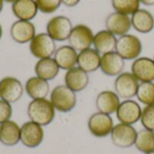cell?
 I'll use <instances>...</instances> for the list:
<instances>
[{
  "mask_svg": "<svg viewBox=\"0 0 154 154\" xmlns=\"http://www.w3.org/2000/svg\"><path fill=\"white\" fill-rule=\"evenodd\" d=\"M55 112L56 109L47 98L32 99L27 106V115L30 121L42 127L50 125L54 120Z\"/></svg>",
  "mask_w": 154,
  "mask_h": 154,
  "instance_id": "1",
  "label": "cell"
},
{
  "mask_svg": "<svg viewBox=\"0 0 154 154\" xmlns=\"http://www.w3.org/2000/svg\"><path fill=\"white\" fill-rule=\"evenodd\" d=\"M50 101L57 111L68 113L75 108L77 105V95L67 86L59 85L51 90Z\"/></svg>",
  "mask_w": 154,
  "mask_h": 154,
  "instance_id": "2",
  "label": "cell"
},
{
  "mask_svg": "<svg viewBox=\"0 0 154 154\" xmlns=\"http://www.w3.org/2000/svg\"><path fill=\"white\" fill-rule=\"evenodd\" d=\"M116 51L125 60H134L143 51V43L136 35L127 33L117 39Z\"/></svg>",
  "mask_w": 154,
  "mask_h": 154,
  "instance_id": "3",
  "label": "cell"
},
{
  "mask_svg": "<svg viewBox=\"0 0 154 154\" xmlns=\"http://www.w3.org/2000/svg\"><path fill=\"white\" fill-rule=\"evenodd\" d=\"M29 49L32 55L38 60L51 58L57 50L55 41L47 32L36 34L30 42Z\"/></svg>",
  "mask_w": 154,
  "mask_h": 154,
  "instance_id": "4",
  "label": "cell"
},
{
  "mask_svg": "<svg viewBox=\"0 0 154 154\" xmlns=\"http://www.w3.org/2000/svg\"><path fill=\"white\" fill-rule=\"evenodd\" d=\"M71 20L64 15H57L51 18L46 25V32L55 42H64L69 39L72 31Z\"/></svg>",
  "mask_w": 154,
  "mask_h": 154,
  "instance_id": "5",
  "label": "cell"
},
{
  "mask_svg": "<svg viewBox=\"0 0 154 154\" xmlns=\"http://www.w3.org/2000/svg\"><path fill=\"white\" fill-rule=\"evenodd\" d=\"M114 126L111 116L101 112L94 113L88 121V128L90 134L97 138H104L110 135Z\"/></svg>",
  "mask_w": 154,
  "mask_h": 154,
  "instance_id": "6",
  "label": "cell"
},
{
  "mask_svg": "<svg viewBox=\"0 0 154 154\" xmlns=\"http://www.w3.org/2000/svg\"><path fill=\"white\" fill-rule=\"evenodd\" d=\"M94 33L91 28L83 23H79L73 26L72 31L69 36V43L77 51L91 48L93 45Z\"/></svg>",
  "mask_w": 154,
  "mask_h": 154,
  "instance_id": "7",
  "label": "cell"
},
{
  "mask_svg": "<svg viewBox=\"0 0 154 154\" xmlns=\"http://www.w3.org/2000/svg\"><path fill=\"white\" fill-rule=\"evenodd\" d=\"M139 85L140 82L132 74V72H122L115 80V92L124 100L132 99L134 97H136Z\"/></svg>",
  "mask_w": 154,
  "mask_h": 154,
  "instance_id": "8",
  "label": "cell"
},
{
  "mask_svg": "<svg viewBox=\"0 0 154 154\" xmlns=\"http://www.w3.org/2000/svg\"><path fill=\"white\" fill-rule=\"evenodd\" d=\"M137 133L138 132L133 125L119 123L114 126L110 136L112 143L116 147L127 149L134 145Z\"/></svg>",
  "mask_w": 154,
  "mask_h": 154,
  "instance_id": "9",
  "label": "cell"
},
{
  "mask_svg": "<svg viewBox=\"0 0 154 154\" xmlns=\"http://www.w3.org/2000/svg\"><path fill=\"white\" fill-rule=\"evenodd\" d=\"M44 139V131L42 125L28 121L21 126L20 142L27 148H36Z\"/></svg>",
  "mask_w": 154,
  "mask_h": 154,
  "instance_id": "10",
  "label": "cell"
},
{
  "mask_svg": "<svg viewBox=\"0 0 154 154\" xmlns=\"http://www.w3.org/2000/svg\"><path fill=\"white\" fill-rule=\"evenodd\" d=\"M24 87L19 79L14 77H5L0 79V99L10 104L16 103L23 94Z\"/></svg>",
  "mask_w": 154,
  "mask_h": 154,
  "instance_id": "11",
  "label": "cell"
},
{
  "mask_svg": "<svg viewBox=\"0 0 154 154\" xmlns=\"http://www.w3.org/2000/svg\"><path fill=\"white\" fill-rule=\"evenodd\" d=\"M142 111L143 108L137 101L133 99H125L121 101L116 114L120 123L133 125L140 121Z\"/></svg>",
  "mask_w": 154,
  "mask_h": 154,
  "instance_id": "12",
  "label": "cell"
},
{
  "mask_svg": "<svg viewBox=\"0 0 154 154\" xmlns=\"http://www.w3.org/2000/svg\"><path fill=\"white\" fill-rule=\"evenodd\" d=\"M131 72L139 82H153L154 60L148 57H139L131 66Z\"/></svg>",
  "mask_w": 154,
  "mask_h": 154,
  "instance_id": "13",
  "label": "cell"
},
{
  "mask_svg": "<svg viewBox=\"0 0 154 154\" xmlns=\"http://www.w3.org/2000/svg\"><path fill=\"white\" fill-rule=\"evenodd\" d=\"M11 38L17 43L24 44L30 42L36 35V29L31 21H15L10 28Z\"/></svg>",
  "mask_w": 154,
  "mask_h": 154,
  "instance_id": "14",
  "label": "cell"
},
{
  "mask_svg": "<svg viewBox=\"0 0 154 154\" xmlns=\"http://www.w3.org/2000/svg\"><path fill=\"white\" fill-rule=\"evenodd\" d=\"M106 28L116 36L127 34L132 28L131 17L117 12L111 13L106 19Z\"/></svg>",
  "mask_w": 154,
  "mask_h": 154,
  "instance_id": "15",
  "label": "cell"
},
{
  "mask_svg": "<svg viewBox=\"0 0 154 154\" xmlns=\"http://www.w3.org/2000/svg\"><path fill=\"white\" fill-rule=\"evenodd\" d=\"M125 60L115 51L101 55L100 69L109 77H117L125 69Z\"/></svg>",
  "mask_w": 154,
  "mask_h": 154,
  "instance_id": "16",
  "label": "cell"
},
{
  "mask_svg": "<svg viewBox=\"0 0 154 154\" xmlns=\"http://www.w3.org/2000/svg\"><path fill=\"white\" fill-rule=\"evenodd\" d=\"M65 86L70 88L75 93L81 92L87 88L89 84L88 73L81 69L80 68L74 67L65 73L64 76Z\"/></svg>",
  "mask_w": 154,
  "mask_h": 154,
  "instance_id": "17",
  "label": "cell"
},
{
  "mask_svg": "<svg viewBox=\"0 0 154 154\" xmlns=\"http://www.w3.org/2000/svg\"><path fill=\"white\" fill-rule=\"evenodd\" d=\"M120 103L121 101L118 95L111 90L101 91L96 98V106L98 112L110 116L116 113Z\"/></svg>",
  "mask_w": 154,
  "mask_h": 154,
  "instance_id": "18",
  "label": "cell"
},
{
  "mask_svg": "<svg viewBox=\"0 0 154 154\" xmlns=\"http://www.w3.org/2000/svg\"><path fill=\"white\" fill-rule=\"evenodd\" d=\"M79 52L70 45H62L57 48L53 59L60 69L69 70L77 65Z\"/></svg>",
  "mask_w": 154,
  "mask_h": 154,
  "instance_id": "19",
  "label": "cell"
},
{
  "mask_svg": "<svg viewBox=\"0 0 154 154\" xmlns=\"http://www.w3.org/2000/svg\"><path fill=\"white\" fill-rule=\"evenodd\" d=\"M101 54L95 49L89 48L79 52L77 65L87 73H92L100 69Z\"/></svg>",
  "mask_w": 154,
  "mask_h": 154,
  "instance_id": "20",
  "label": "cell"
},
{
  "mask_svg": "<svg viewBox=\"0 0 154 154\" xmlns=\"http://www.w3.org/2000/svg\"><path fill=\"white\" fill-rule=\"evenodd\" d=\"M21 127L14 121L8 120L0 125V143L5 146H14L20 142Z\"/></svg>",
  "mask_w": 154,
  "mask_h": 154,
  "instance_id": "21",
  "label": "cell"
},
{
  "mask_svg": "<svg viewBox=\"0 0 154 154\" xmlns=\"http://www.w3.org/2000/svg\"><path fill=\"white\" fill-rule=\"evenodd\" d=\"M117 38L111 32L106 30H101L94 35L93 46L94 49L99 52L101 55L115 51Z\"/></svg>",
  "mask_w": 154,
  "mask_h": 154,
  "instance_id": "22",
  "label": "cell"
},
{
  "mask_svg": "<svg viewBox=\"0 0 154 154\" xmlns=\"http://www.w3.org/2000/svg\"><path fill=\"white\" fill-rule=\"evenodd\" d=\"M132 27L140 33H149L154 29V16L152 14L140 8L131 17Z\"/></svg>",
  "mask_w": 154,
  "mask_h": 154,
  "instance_id": "23",
  "label": "cell"
},
{
  "mask_svg": "<svg viewBox=\"0 0 154 154\" xmlns=\"http://www.w3.org/2000/svg\"><path fill=\"white\" fill-rule=\"evenodd\" d=\"M24 90L32 99L46 98L50 93V85L47 80L34 76L26 81Z\"/></svg>",
  "mask_w": 154,
  "mask_h": 154,
  "instance_id": "24",
  "label": "cell"
},
{
  "mask_svg": "<svg viewBox=\"0 0 154 154\" xmlns=\"http://www.w3.org/2000/svg\"><path fill=\"white\" fill-rule=\"evenodd\" d=\"M35 0H16L12 4V12L18 20L31 21L38 13Z\"/></svg>",
  "mask_w": 154,
  "mask_h": 154,
  "instance_id": "25",
  "label": "cell"
},
{
  "mask_svg": "<svg viewBox=\"0 0 154 154\" xmlns=\"http://www.w3.org/2000/svg\"><path fill=\"white\" fill-rule=\"evenodd\" d=\"M60 68L53 58H46V59H41L38 60L34 66V71L37 77L50 81L54 79L59 72Z\"/></svg>",
  "mask_w": 154,
  "mask_h": 154,
  "instance_id": "26",
  "label": "cell"
},
{
  "mask_svg": "<svg viewBox=\"0 0 154 154\" xmlns=\"http://www.w3.org/2000/svg\"><path fill=\"white\" fill-rule=\"evenodd\" d=\"M134 146L136 149L143 152L147 153L154 151V132L147 129L140 130L137 133Z\"/></svg>",
  "mask_w": 154,
  "mask_h": 154,
  "instance_id": "27",
  "label": "cell"
},
{
  "mask_svg": "<svg viewBox=\"0 0 154 154\" xmlns=\"http://www.w3.org/2000/svg\"><path fill=\"white\" fill-rule=\"evenodd\" d=\"M111 4L115 12L126 15L134 14L140 9L141 5L139 0H111Z\"/></svg>",
  "mask_w": 154,
  "mask_h": 154,
  "instance_id": "28",
  "label": "cell"
},
{
  "mask_svg": "<svg viewBox=\"0 0 154 154\" xmlns=\"http://www.w3.org/2000/svg\"><path fill=\"white\" fill-rule=\"evenodd\" d=\"M137 99L145 106L154 105V82H142L136 93Z\"/></svg>",
  "mask_w": 154,
  "mask_h": 154,
  "instance_id": "29",
  "label": "cell"
},
{
  "mask_svg": "<svg viewBox=\"0 0 154 154\" xmlns=\"http://www.w3.org/2000/svg\"><path fill=\"white\" fill-rule=\"evenodd\" d=\"M140 121L144 129L154 132V105L145 106L143 108Z\"/></svg>",
  "mask_w": 154,
  "mask_h": 154,
  "instance_id": "30",
  "label": "cell"
},
{
  "mask_svg": "<svg viewBox=\"0 0 154 154\" xmlns=\"http://www.w3.org/2000/svg\"><path fill=\"white\" fill-rule=\"evenodd\" d=\"M38 10L43 14H52L56 12L61 5L60 0H35Z\"/></svg>",
  "mask_w": 154,
  "mask_h": 154,
  "instance_id": "31",
  "label": "cell"
},
{
  "mask_svg": "<svg viewBox=\"0 0 154 154\" xmlns=\"http://www.w3.org/2000/svg\"><path fill=\"white\" fill-rule=\"evenodd\" d=\"M13 115V109L10 103L0 99V125L10 120Z\"/></svg>",
  "mask_w": 154,
  "mask_h": 154,
  "instance_id": "32",
  "label": "cell"
},
{
  "mask_svg": "<svg viewBox=\"0 0 154 154\" xmlns=\"http://www.w3.org/2000/svg\"><path fill=\"white\" fill-rule=\"evenodd\" d=\"M60 1L61 4H63L67 7H74L77 5H79V3L80 2V0H60Z\"/></svg>",
  "mask_w": 154,
  "mask_h": 154,
  "instance_id": "33",
  "label": "cell"
},
{
  "mask_svg": "<svg viewBox=\"0 0 154 154\" xmlns=\"http://www.w3.org/2000/svg\"><path fill=\"white\" fill-rule=\"evenodd\" d=\"M141 4L147 5V6H151L154 5V0H139Z\"/></svg>",
  "mask_w": 154,
  "mask_h": 154,
  "instance_id": "34",
  "label": "cell"
},
{
  "mask_svg": "<svg viewBox=\"0 0 154 154\" xmlns=\"http://www.w3.org/2000/svg\"><path fill=\"white\" fill-rule=\"evenodd\" d=\"M3 7H4V0H0V13L3 10Z\"/></svg>",
  "mask_w": 154,
  "mask_h": 154,
  "instance_id": "35",
  "label": "cell"
},
{
  "mask_svg": "<svg viewBox=\"0 0 154 154\" xmlns=\"http://www.w3.org/2000/svg\"><path fill=\"white\" fill-rule=\"evenodd\" d=\"M2 36H3V28H2V25L0 23V40L2 38Z\"/></svg>",
  "mask_w": 154,
  "mask_h": 154,
  "instance_id": "36",
  "label": "cell"
},
{
  "mask_svg": "<svg viewBox=\"0 0 154 154\" xmlns=\"http://www.w3.org/2000/svg\"><path fill=\"white\" fill-rule=\"evenodd\" d=\"M16 0H4V2H6V3H11V4H13V3H14Z\"/></svg>",
  "mask_w": 154,
  "mask_h": 154,
  "instance_id": "37",
  "label": "cell"
},
{
  "mask_svg": "<svg viewBox=\"0 0 154 154\" xmlns=\"http://www.w3.org/2000/svg\"><path fill=\"white\" fill-rule=\"evenodd\" d=\"M144 154H154V151L153 152H147V153H144Z\"/></svg>",
  "mask_w": 154,
  "mask_h": 154,
  "instance_id": "38",
  "label": "cell"
},
{
  "mask_svg": "<svg viewBox=\"0 0 154 154\" xmlns=\"http://www.w3.org/2000/svg\"><path fill=\"white\" fill-rule=\"evenodd\" d=\"M153 60H154V57H153Z\"/></svg>",
  "mask_w": 154,
  "mask_h": 154,
  "instance_id": "39",
  "label": "cell"
}]
</instances>
